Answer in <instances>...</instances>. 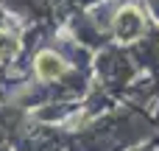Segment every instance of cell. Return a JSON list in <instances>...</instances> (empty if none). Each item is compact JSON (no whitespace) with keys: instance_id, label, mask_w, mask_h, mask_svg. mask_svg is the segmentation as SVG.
Masks as SVG:
<instances>
[{"instance_id":"obj_1","label":"cell","mask_w":159,"mask_h":151,"mask_svg":"<svg viewBox=\"0 0 159 151\" xmlns=\"http://www.w3.org/2000/svg\"><path fill=\"white\" fill-rule=\"evenodd\" d=\"M143 31H145V20H143L140 8H134V6L120 8V14L115 17V36L120 42H137L143 36Z\"/></svg>"},{"instance_id":"obj_2","label":"cell","mask_w":159,"mask_h":151,"mask_svg":"<svg viewBox=\"0 0 159 151\" xmlns=\"http://www.w3.org/2000/svg\"><path fill=\"white\" fill-rule=\"evenodd\" d=\"M34 67H36V76H39L42 81H53V78L64 76V70H67L64 59H61L59 53H53V50H42V53L36 56Z\"/></svg>"},{"instance_id":"obj_3","label":"cell","mask_w":159,"mask_h":151,"mask_svg":"<svg viewBox=\"0 0 159 151\" xmlns=\"http://www.w3.org/2000/svg\"><path fill=\"white\" fill-rule=\"evenodd\" d=\"M17 50H20V39L11 31H0V64L8 62L11 56H17Z\"/></svg>"}]
</instances>
